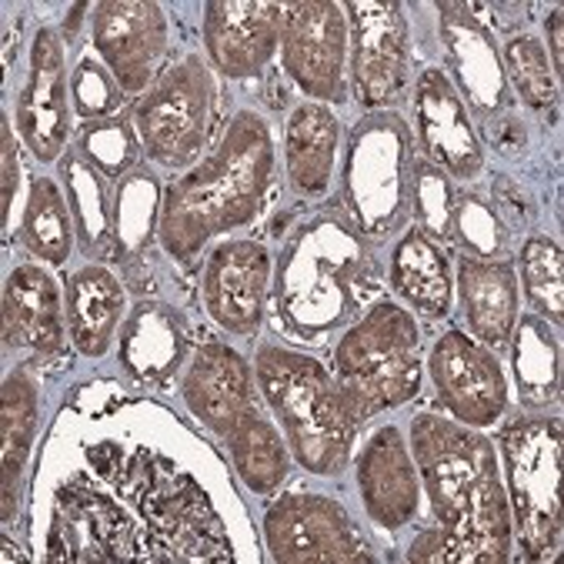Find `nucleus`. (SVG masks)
Returning a JSON list of instances; mask_svg holds the SVG:
<instances>
[{
	"mask_svg": "<svg viewBox=\"0 0 564 564\" xmlns=\"http://www.w3.org/2000/svg\"><path fill=\"white\" fill-rule=\"evenodd\" d=\"M455 184L451 177L434 167L431 161H414V177H411V214L417 217V228L441 241L451 245V217H455Z\"/></svg>",
	"mask_w": 564,
	"mask_h": 564,
	"instance_id": "39",
	"label": "nucleus"
},
{
	"mask_svg": "<svg viewBox=\"0 0 564 564\" xmlns=\"http://www.w3.org/2000/svg\"><path fill=\"white\" fill-rule=\"evenodd\" d=\"M70 104H74V115L84 124L107 121V118H115V110L124 104V87L107 70L104 61L80 57L70 74Z\"/></svg>",
	"mask_w": 564,
	"mask_h": 564,
	"instance_id": "40",
	"label": "nucleus"
},
{
	"mask_svg": "<svg viewBox=\"0 0 564 564\" xmlns=\"http://www.w3.org/2000/svg\"><path fill=\"white\" fill-rule=\"evenodd\" d=\"M511 528L524 561H551L561 551V421L514 417L498 434Z\"/></svg>",
	"mask_w": 564,
	"mask_h": 564,
	"instance_id": "8",
	"label": "nucleus"
},
{
	"mask_svg": "<svg viewBox=\"0 0 564 564\" xmlns=\"http://www.w3.org/2000/svg\"><path fill=\"white\" fill-rule=\"evenodd\" d=\"M341 128L327 104H297L284 131V171L297 197L321 200L330 191Z\"/></svg>",
	"mask_w": 564,
	"mask_h": 564,
	"instance_id": "25",
	"label": "nucleus"
},
{
	"mask_svg": "<svg viewBox=\"0 0 564 564\" xmlns=\"http://www.w3.org/2000/svg\"><path fill=\"white\" fill-rule=\"evenodd\" d=\"M70 341L84 358H104L128 311L124 284L100 264H87L67 278L64 291Z\"/></svg>",
	"mask_w": 564,
	"mask_h": 564,
	"instance_id": "27",
	"label": "nucleus"
},
{
	"mask_svg": "<svg viewBox=\"0 0 564 564\" xmlns=\"http://www.w3.org/2000/svg\"><path fill=\"white\" fill-rule=\"evenodd\" d=\"M274 167L268 121L258 110H238L224 124L217 148L164 187L161 248L177 261H191L207 241L254 224L274 184Z\"/></svg>",
	"mask_w": 564,
	"mask_h": 564,
	"instance_id": "2",
	"label": "nucleus"
},
{
	"mask_svg": "<svg viewBox=\"0 0 564 564\" xmlns=\"http://www.w3.org/2000/svg\"><path fill=\"white\" fill-rule=\"evenodd\" d=\"M0 431H4V521L18 511V485L31 455V441L37 431V384L28 371H14L4 381V411H0Z\"/></svg>",
	"mask_w": 564,
	"mask_h": 564,
	"instance_id": "32",
	"label": "nucleus"
},
{
	"mask_svg": "<svg viewBox=\"0 0 564 564\" xmlns=\"http://www.w3.org/2000/svg\"><path fill=\"white\" fill-rule=\"evenodd\" d=\"M351 87L368 110H391L411 84V28L398 0H351Z\"/></svg>",
	"mask_w": 564,
	"mask_h": 564,
	"instance_id": "11",
	"label": "nucleus"
},
{
	"mask_svg": "<svg viewBox=\"0 0 564 564\" xmlns=\"http://www.w3.org/2000/svg\"><path fill=\"white\" fill-rule=\"evenodd\" d=\"M330 375L358 424L417 398L421 330L414 314L394 301H375L337 341Z\"/></svg>",
	"mask_w": 564,
	"mask_h": 564,
	"instance_id": "6",
	"label": "nucleus"
},
{
	"mask_svg": "<svg viewBox=\"0 0 564 564\" xmlns=\"http://www.w3.org/2000/svg\"><path fill=\"white\" fill-rule=\"evenodd\" d=\"M511 368L524 408H551L561 398V341L538 314L518 317L511 330Z\"/></svg>",
	"mask_w": 564,
	"mask_h": 564,
	"instance_id": "30",
	"label": "nucleus"
},
{
	"mask_svg": "<svg viewBox=\"0 0 564 564\" xmlns=\"http://www.w3.org/2000/svg\"><path fill=\"white\" fill-rule=\"evenodd\" d=\"M434 391L447 414L468 427H491L508 408V378L491 348L465 330H444L427 358Z\"/></svg>",
	"mask_w": 564,
	"mask_h": 564,
	"instance_id": "15",
	"label": "nucleus"
},
{
	"mask_svg": "<svg viewBox=\"0 0 564 564\" xmlns=\"http://www.w3.org/2000/svg\"><path fill=\"white\" fill-rule=\"evenodd\" d=\"M181 394L191 414L220 437H228L251 411H258L251 365L220 341H207L194 351Z\"/></svg>",
	"mask_w": 564,
	"mask_h": 564,
	"instance_id": "21",
	"label": "nucleus"
},
{
	"mask_svg": "<svg viewBox=\"0 0 564 564\" xmlns=\"http://www.w3.org/2000/svg\"><path fill=\"white\" fill-rule=\"evenodd\" d=\"M414 121L424 161L441 167L447 177L475 181L485 171V144L471 124V115L447 80V70L424 67L414 87Z\"/></svg>",
	"mask_w": 564,
	"mask_h": 564,
	"instance_id": "18",
	"label": "nucleus"
},
{
	"mask_svg": "<svg viewBox=\"0 0 564 564\" xmlns=\"http://www.w3.org/2000/svg\"><path fill=\"white\" fill-rule=\"evenodd\" d=\"M47 561H164V554L121 498L80 471L57 491Z\"/></svg>",
	"mask_w": 564,
	"mask_h": 564,
	"instance_id": "10",
	"label": "nucleus"
},
{
	"mask_svg": "<svg viewBox=\"0 0 564 564\" xmlns=\"http://www.w3.org/2000/svg\"><path fill=\"white\" fill-rule=\"evenodd\" d=\"M521 284L524 297L538 311V317H547L551 324L564 321V258L561 245L551 238H528L521 248Z\"/></svg>",
	"mask_w": 564,
	"mask_h": 564,
	"instance_id": "37",
	"label": "nucleus"
},
{
	"mask_svg": "<svg viewBox=\"0 0 564 564\" xmlns=\"http://www.w3.org/2000/svg\"><path fill=\"white\" fill-rule=\"evenodd\" d=\"M187 321L181 311L161 301H138L134 311L124 317L121 337V365L141 384L167 381L187 351Z\"/></svg>",
	"mask_w": 564,
	"mask_h": 564,
	"instance_id": "24",
	"label": "nucleus"
},
{
	"mask_svg": "<svg viewBox=\"0 0 564 564\" xmlns=\"http://www.w3.org/2000/svg\"><path fill=\"white\" fill-rule=\"evenodd\" d=\"M284 8L274 0H214L204 8V47L210 64L231 80L268 70L281 47Z\"/></svg>",
	"mask_w": 564,
	"mask_h": 564,
	"instance_id": "20",
	"label": "nucleus"
},
{
	"mask_svg": "<svg viewBox=\"0 0 564 564\" xmlns=\"http://www.w3.org/2000/svg\"><path fill=\"white\" fill-rule=\"evenodd\" d=\"M264 541L281 564H365L375 561L355 518L324 495H284L264 514Z\"/></svg>",
	"mask_w": 564,
	"mask_h": 564,
	"instance_id": "12",
	"label": "nucleus"
},
{
	"mask_svg": "<svg viewBox=\"0 0 564 564\" xmlns=\"http://www.w3.org/2000/svg\"><path fill=\"white\" fill-rule=\"evenodd\" d=\"M254 375L297 465L317 478H341L358 417L334 375L317 358L281 345L258 348Z\"/></svg>",
	"mask_w": 564,
	"mask_h": 564,
	"instance_id": "5",
	"label": "nucleus"
},
{
	"mask_svg": "<svg viewBox=\"0 0 564 564\" xmlns=\"http://www.w3.org/2000/svg\"><path fill=\"white\" fill-rule=\"evenodd\" d=\"M391 291L421 317H447L451 297H455L447 245L427 238L421 228L404 231L391 254Z\"/></svg>",
	"mask_w": 564,
	"mask_h": 564,
	"instance_id": "28",
	"label": "nucleus"
},
{
	"mask_svg": "<svg viewBox=\"0 0 564 564\" xmlns=\"http://www.w3.org/2000/svg\"><path fill=\"white\" fill-rule=\"evenodd\" d=\"M217 87L204 57L187 54L171 64L134 104V131L151 161L187 167L200 158L214 131Z\"/></svg>",
	"mask_w": 564,
	"mask_h": 564,
	"instance_id": "9",
	"label": "nucleus"
},
{
	"mask_svg": "<svg viewBox=\"0 0 564 564\" xmlns=\"http://www.w3.org/2000/svg\"><path fill=\"white\" fill-rule=\"evenodd\" d=\"M378 288V261L351 220L314 214L284 241L274 274V311L288 334L324 341L337 327L358 321Z\"/></svg>",
	"mask_w": 564,
	"mask_h": 564,
	"instance_id": "3",
	"label": "nucleus"
},
{
	"mask_svg": "<svg viewBox=\"0 0 564 564\" xmlns=\"http://www.w3.org/2000/svg\"><path fill=\"white\" fill-rule=\"evenodd\" d=\"M70 77L64 44L51 28H41L31 44V70L18 90V131L41 164L64 158L70 141Z\"/></svg>",
	"mask_w": 564,
	"mask_h": 564,
	"instance_id": "17",
	"label": "nucleus"
},
{
	"mask_svg": "<svg viewBox=\"0 0 564 564\" xmlns=\"http://www.w3.org/2000/svg\"><path fill=\"white\" fill-rule=\"evenodd\" d=\"M61 177L74 217L77 248L90 261H115V197L107 191V177L97 167H90L77 151L61 158Z\"/></svg>",
	"mask_w": 564,
	"mask_h": 564,
	"instance_id": "29",
	"label": "nucleus"
},
{
	"mask_svg": "<svg viewBox=\"0 0 564 564\" xmlns=\"http://www.w3.org/2000/svg\"><path fill=\"white\" fill-rule=\"evenodd\" d=\"M21 241L34 258L47 264H64L70 258V248L77 241L74 217H70L67 197L51 177L31 181V194H28L24 217H21Z\"/></svg>",
	"mask_w": 564,
	"mask_h": 564,
	"instance_id": "34",
	"label": "nucleus"
},
{
	"mask_svg": "<svg viewBox=\"0 0 564 564\" xmlns=\"http://www.w3.org/2000/svg\"><path fill=\"white\" fill-rule=\"evenodd\" d=\"M90 41L124 94H141L167 51V14L154 0H104L90 18Z\"/></svg>",
	"mask_w": 564,
	"mask_h": 564,
	"instance_id": "16",
	"label": "nucleus"
},
{
	"mask_svg": "<svg viewBox=\"0 0 564 564\" xmlns=\"http://www.w3.org/2000/svg\"><path fill=\"white\" fill-rule=\"evenodd\" d=\"M4 551H8V554H4V561H24V554H14V544H11L8 538H4Z\"/></svg>",
	"mask_w": 564,
	"mask_h": 564,
	"instance_id": "43",
	"label": "nucleus"
},
{
	"mask_svg": "<svg viewBox=\"0 0 564 564\" xmlns=\"http://www.w3.org/2000/svg\"><path fill=\"white\" fill-rule=\"evenodd\" d=\"M411 451L437 528L421 531L408 557L424 564H505L514 528L495 441L424 411L411 421Z\"/></svg>",
	"mask_w": 564,
	"mask_h": 564,
	"instance_id": "1",
	"label": "nucleus"
},
{
	"mask_svg": "<svg viewBox=\"0 0 564 564\" xmlns=\"http://www.w3.org/2000/svg\"><path fill=\"white\" fill-rule=\"evenodd\" d=\"M501 64L508 74V87L531 107V110H554L561 104L557 74L547 61V51L531 34H511L501 51Z\"/></svg>",
	"mask_w": 564,
	"mask_h": 564,
	"instance_id": "35",
	"label": "nucleus"
},
{
	"mask_svg": "<svg viewBox=\"0 0 564 564\" xmlns=\"http://www.w3.org/2000/svg\"><path fill=\"white\" fill-rule=\"evenodd\" d=\"M284 74L317 100H345L348 14L334 0H297L284 8L281 24Z\"/></svg>",
	"mask_w": 564,
	"mask_h": 564,
	"instance_id": "13",
	"label": "nucleus"
},
{
	"mask_svg": "<svg viewBox=\"0 0 564 564\" xmlns=\"http://www.w3.org/2000/svg\"><path fill=\"white\" fill-rule=\"evenodd\" d=\"M271 291V251L261 241H220L200 278L204 311L228 334H254Z\"/></svg>",
	"mask_w": 564,
	"mask_h": 564,
	"instance_id": "19",
	"label": "nucleus"
},
{
	"mask_svg": "<svg viewBox=\"0 0 564 564\" xmlns=\"http://www.w3.org/2000/svg\"><path fill=\"white\" fill-rule=\"evenodd\" d=\"M64 317L57 281L37 268L21 264L4 281V345L28 348L34 355H61L64 351Z\"/></svg>",
	"mask_w": 564,
	"mask_h": 564,
	"instance_id": "23",
	"label": "nucleus"
},
{
	"mask_svg": "<svg viewBox=\"0 0 564 564\" xmlns=\"http://www.w3.org/2000/svg\"><path fill=\"white\" fill-rule=\"evenodd\" d=\"M437 34L447 64V80L462 94L468 115L498 121L511 110V87L491 28L471 4H437Z\"/></svg>",
	"mask_w": 564,
	"mask_h": 564,
	"instance_id": "14",
	"label": "nucleus"
},
{
	"mask_svg": "<svg viewBox=\"0 0 564 564\" xmlns=\"http://www.w3.org/2000/svg\"><path fill=\"white\" fill-rule=\"evenodd\" d=\"M561 18H564L561 8H554V14L544 21V28H547V47H551V67H554L557 77H561V67H564V37H561L564 21Z\"/></svg>",
	"mask_w": 564,
	"mask_h": 564,
	"instance_id": "42",
	"label": "nucleus"
},
{
	"mask_svg": "<svg viewBox=\"0 0 564 564\" xmlns=\"http://www.w3.org/2000/svg\"><path fill=\"white\" fill-rule=\"evenodd\" d=\"M141 138L134 131L131 118H107V121H90L77 134V154L97 167L104 177H128L138 167L141 158Z\"/></svg>",
	"mask_w": 564,
	"mask_h": 564,
	"instance_id": "38",
	"label": "nucleus"
},
{
	"mask_svg": "<svg viewBox=\"0 0 564 564\" xmlns=\"http://www.w3.org/2000/svg\"><path fill=\"white\" fill-rule=\"evenodd\" d=\"M458 294L465 321L475 341L485 348H508L511 330L518 324V274L514 264L505 261H458Z\"/></svg>",
	"mask_w": 564,
	"mask_h": 564,
	"instance_id": "26",
	"label": "nucleus"
},
{
	"mask_svg": "<svg viewBox=\"0 0 564 564\" xmlns=\"http://www.w3.org/2000/svg\"><path fill=\"white\" fill-rule=\"evenodd\" d=\"M414 141L398 110H371L351 134L341 167V204L368 245L398 238L411 220Z\"/></svg>",
	"mask_w": 564,
	"mask_h": 564,
	"instance_id": "7",
	"label": "nucleus"
},
{
	"mask_svg": "<svg viewBox=\"0 0 564 564\" xmlns=\"http://www.w3.org/2000/svg\"><path fill=\"white\" fill-rule=\"evenodd\" d=\"M0 134H4V231L11 228V207H14V194H18V181H21V161H18V138H14V124L4 115L0 118Z\"/></svg>",
	"mask_w": 564,
	"mask_h": 564,
	"instance_id": "41",
	"label": "nucleus"
},
{
	"mask_svg": "<svg viewBox=\"0 0 564 564\" xmlns=\"http://www.w3.org/2000/svg\"><path fill=\"white\" fill-rule=\"evenodd\" d=\"M358 491L375 524L401 531L414 521L421 501L417 468L411 462L404 434L394 424L375 431L365 444L358 458Z\"/></svg>",
	"mask_w": 564,
	"mask_h": 564,
	"instance_id": "22",
	"label": "nucleus"
},
{
	"mask_svg": "<svg viewBox=\"0 0 564 564\" xmlns=\"http://www.w3.org/2000/svg\"><path fill=\"white\" fill-rule=\"evenodd\" d=\"M451 241H455L465 258L475 261H505L511 245V228L498 214L495 204L471 191H458L455 217H451Z\"/></svg>",
	"mask_w": 564,
	"mask_h": 564,
	"instance_id": "36",
	"label": "nucleus"
},
{
	"mask_svg": "<svg viewBox=\"0 0 564 564\" xmlns=\"http://www.w3.org/2000/svg\"><path fill=\"white\" fill-rule=\"evenodd\" d=\"M161 181L151 167H134L128 177H121L115 191V241H118V264H134L144 258L151 238L161 224Z\"/></svg>",
	"mask_w": 564,
	"mask_h": 564,
	"instance_id": "31",
	"label": "nucleus"
},
{
	"mask_svg": "<svg viewBox=\"0 0 564 564\" xmlns=\"http://www.w3.org/2000/svg\"><path fill=\"white\" fill-rule=\"evenodd\" d=\"M224 441H228L231 462L238 468V478L248 485V491L274 495L284 485V478H288V447H284V437L278 434V427L268 417L251 411Z\"/></svg>",
	"mask_w": 564,
	"mask_h": 564,
	"instance_id": "33",
	"label": "nucleus"
},
{
	"mask_svg": "<svg viewBox=\"0 0 564 564\" xmlns=\"http://www.w3.org/2000/svg\"><path fill=\"white\" fill-rule=\"evenodd\" d=\"M97 478L118 488V498L141 514L164 561H231V541L204 488L144 444L124 451L115 441L87 447Z\"/></svg>",
	"mask_w": 564,
	"mask_h": 564,
	"instance_id": "4",
	"label": "nucleus"
}]
</instances>
